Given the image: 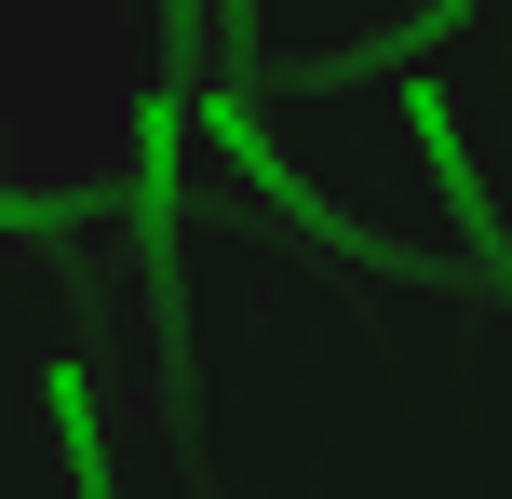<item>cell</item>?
Wrapping results in <instances>:
<instances>
[{"instance_id": "obj_4", "label": "cell", "mask_w": 512, "mask_h": 499, "mask_svg": "<svg viewBox=\"0 0 512 499\" xmlns=\"http://www.w3.org/2000/svg\"><path fill=\"white\" fill-rule=\"evenodd\" d=\"M472 14H486V0H432V14H418V27H405V41H391V54H432V41H459Z\"/></svg>"}, {"instance_id": "obj_2", "label": "cell", "mask_w": 512, "mask_h": 499, "mask_svg": "<svg viewBox=\"0 0 512 499\" xmlns=\"http://www.w3.org/2000/svg\"><path fill=\"white\" fill-rule=\"evenodd\" d=\"M176 176H189V122H176V81H162L149 108H135V216H176Z\"/></svg>"}, {"instance_id": "obj_5", "label": "cell", "mask_w": 512, "mask_h": 499, "mask_svg": "<svg viewBox=\"0 0 512 499\" xmlns=\"http://www.w3.org/2000/svg\"><path fill=\"white\" fill-rule=\"evenodd\" d=\"M0 230H54V203L41 189H0Z\"/></svg>"}, {"instance_id": "obj_6", "label": "cell", "mask_w": 512, "mask_h": 499, "mask_svg": "<svg viewBox=\"0 0 512 499\" xmlns=\"http://www.w3.org/2000/svg\"><path fill=\"white\" fill-rule=\"evenodd\" d=\"M162 14H176V27H189V0H162Z\"/></svg>"}, {"instance_id": "obj_3", "label": "cell", "mask_w": 512, "mask_h": 499, "mask_svg": "<svg viewBox=\"0 0 512 499\" xmlns=\"http://www.w3.org/2000/svg\"><path fill=\"white\" fill-rule=\"evenodd\" d=\"M41 405H54V446H68V486H81V499H108V459H95V392H81V365H54V378H41Z\"/></svg>"}, {"instance_id": "obj_1", "label": "cell", "mask_w": 512, "mask_h": 499, "mask_svg": "<svg viewBox=\"0 0 512 499\" xmlns=\"http://www.w3.org/2000/svg\"><path fill=\"white\" fill-rule=\"evenodd\" d=\"M405 135L432 149V176H445V203L472 216V243L499 257V216H486V176H472V149H459V108H445V81H432V54H405Z\"/></svg>"}]
</instances>
